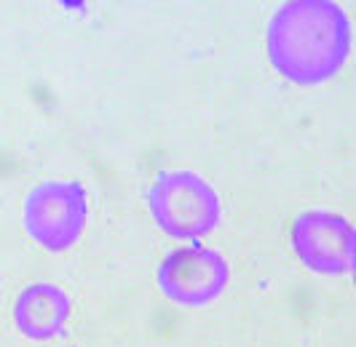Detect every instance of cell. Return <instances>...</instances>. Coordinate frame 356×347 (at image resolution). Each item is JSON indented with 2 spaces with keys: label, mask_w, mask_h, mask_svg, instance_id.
I'll use <instances>...</instances> for the list:
<instances>
[{
  "label": "cell",
  "mask_w": 356,
  "mask_h": 347,
  "mask_svg": "<svg viewBox=\"0 0 356 347\" xmlns=\"http://www.w3.org/2000/svg\"><path fill=\"white\" fill-rule=\"evenodd\" d=\"M70 315V294L56 283H33L14 302V323L19 334L33 342H49L59 337Z\"/></svg>",
  "instance_id": "obj_6"
},
{
  "label": "cell",
  "mask_w": 356,
  "mask_h": 347,
  "mask_svg": "<svg viewBox=\"0 0 356 347\" xmlns=\"http://www.w3.org/2000/svg\"><path fill=\"white\" fill-rule=\"evenodd\" d=\"M161 294L179 307H207L225 294L231 283L228 260L209 246L191 243L169 251L156 270Z\"/></svg>",
  "instance_id": "obj_4"
},
{
  "label": "cell",
  "mask_w": 356,
  "mask_h": 347,
  "mask_svg": "<svg viewBox=\"0 0 356 347\" xmlns=\"http://www.w3.org/2000/svg\"><path fill=\"white\" fill-rule=\"evenodd\" d=\"M351 49V19L332 0H292L268 22V59L284 81L298 86L332 81L346 67Z\"/></svg>",
  "instance_id": "obj_1"
},
{
  "label": "cell",
  "mask_w": 356,
  "mask_h": 347,
  "mask_svg": "<svg viewBox=\"0 0 356 347\" xmlns=\"http://www.w3.org/2000/svg\"><path fill=\"white\" fill-rule=\"evenodd\" d=\"M292 248L311 273L348 276L356 267L354 225L335 211H303L292 222Z\"/></svg>",
  "instance_id": "obj_5"
},
{
  "label": "cell",
  "mask_w": 356,
  "mask_h": 347,
  "mask_svg": "<svg viewBox=\"0 0 356 347\" xmlns=\"http://www.w3.org/2000/svg\"><path fill=\"white\" fill-rule=\"evenodd\" d=\"M24 232L33 241L62 254L81 241L89 222V190L78 179H49L40 182L24 198L22 211Z\"/></svg>",
  "instance_id": "obj_3"
},
{
  "label": "cell",
  "mask_w": 356,
  "mask_h": 347,
  "mask_svg": "<svg viewBox=\"0 0 356 347\" xmlns=\"http://www.w3.org/2000/svg\"><path fill=\"white\" fill-rule=\"evenodd\" d=\"M147 206L153 222L169 238L201 241L222 222V201L196 171H166L150 185Z\"/></svg>",
  "instance_id": "obj_2"
}]
</instances>
